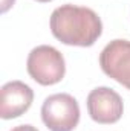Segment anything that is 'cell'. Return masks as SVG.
Returning a JSON list of instances; mask_svg holds the SVG:
<instances>
[{"label": "cell", "instance_id": "cell-3", "mask_svg": "<svg viewBox=\"0 0 130 131\" xmlns=\"http://www.w3.org/2000/svg\"><path fill=\"white\" fill-rule=\"evenodd\" d=\"M43 124L51 131H72L80 122V105L69 93H55L41 105Z\"/></svg>", "mask_w": 130, "mask_h": 131}, {"label": "cell", "instance_id": "cell-5", "mask_svg": "<svg viewBox=\"0 0 130 131\" xmlns=\"http://www.w3.org/2000/svg\"><path fill=\"white\" fill-rule=\"evenodd\" d=\"M87 111L98 124H115L123 116L124 104L113 89L97 87L87 96Z\"/></svg>", "mask_w": 130, "mask_h": 131}, {"label": "cell", "instance_id": "cell-8", "mask_svg": "<svg viewBox=\"0 0 130 131\" xmlns=\"http://www.w3.org/2000/svg\"><path fill=\"white\" fill-rule=\"evenodd\" d=\"M14 2L15 0H2V8H0V11H2V14H5L12 5H14Z\"/></svg>", "mask_w": 130, "mask_h": 131}, {"label": "cell", "instance_id": "cell-2", "mask_svg": "<svg viewBox=\"0 0 130 131\" xmlns=\"http://www.w3.org/2000/svg\"><path fill=\"white\" fill-rule=\"evenodd\" d=\"M26 69L29 76L41 85L58 84L66 73V61L60 50L41 44L34 47L28 55Z\"/></svg>", "mask_w": 130, "mask_h": 131}, {"label": "cell", "instance_id": "cell-7", "mask_svg": "<svg viewBox=\"0 0 130 131\" xmlns=\"http://www.w3.org/2000/svg\"><path fill=\"white\" fill-rule=\"evenodd\" d=\"M11 131H38L35 127L32 125H29V124H25V125H17V127H14Z\"/></svg>", "mask_w": 130, "mask_h": 131}, {"label": "cell", "instance_id": "cell-6", "mask_svg": "<svg viewBox=\"0 0 130 131\" xmlns=\"http://www.w3.org/2000/svg\"><path fill=\"white\" fill-rule=\"evenodd\" d=\"M34 101L32 89L22 81H9L0 90V116L14 119L29 110Z\"/></svg>", "mask_w": 130, "mask_h": 131}, {"label": "cell", "instance_id": "cell-1", "mask_svg": "<svg viewBox=\"0 0 130 131\" xmlns=\"http://www.w3.org/2000/svg\"><path fill=\"white\" fill-rule=\"evenodd\" d=\"M49 26L52 35L67 46L89 47L103 34L101 18L94 9L70 3L54 9Z\"/></svg>", "mask_w": 130, "mask_h": 131}, {"label": "cell", "instance_id": "cell-9", "mask_svg": "<svg viewBox=\"0 0 130 131\" xmlns=\"http://www.w3.org/2000/svg\"><path fill=\"white\" fill-rule=\"evenodd\" d=\"M37 2H41V3H46V2H52V0H37Z\"/></svg>", "mask_w": 130, "mask_h": 131}, {"label": "cell", "instance_id": "cell-4", "mask_svg": "<svg viewBox=\"0 0 130 131\" xmlns=\"http://www.w3.org/2000/svg\"><path fill=\"white\" fill-rule=\"evenodd\" d=\"M101 70L130 90V41L113 40L99 53Z\"/></svg>", "mask_w": 130, "mask_h": 131}]
</instances>
